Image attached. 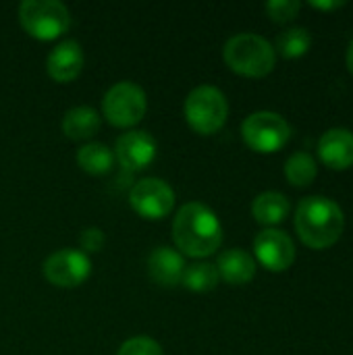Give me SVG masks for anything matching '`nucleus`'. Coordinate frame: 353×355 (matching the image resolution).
Wrapping results in <instances>:
<instances>
[{"mask_svg": "<svg viewBox=\"0 0 353 355\" xmlns=\"http://www.w3.org/2000/svg\"><path fill=\"white\" fill-rule=\"evenodd\" d=\"M312 46V35L306 27H289L277 37V50L285 58H300Z\"/></svg>", "mask_w": 353, "mask_h": 355, "instance_id": "obj_21", "label": "nucleus"}, {"mask_svg": "<svg viewBox=\"0 0 353 355\" xmlns=\"http://www.w3.org/2000/svg\"><path fill=\"white\" fill-rule=\"evenodd\" d=\"M100 129V114L89 106H75L64 112L62 131L69 139H89Z\"/></svg>", "mask_w": 353, "mask_h": 355, "instance_id": "obj_17", "label": "nucleus"}, {"mask_svg": "<svg viewBox=\"0 0 353 355\" xmlns=\"http://www.w3.org/2000/svg\"><path fill=\"white\" fill-rule=\"evenodd\" d=\"M129 204L139 216H144L148 220H160L173 210L175 191L166 181L158 179V177H148V179L137 181L131 187Z\"/></svg>", "mask_w": 353, "mask_h": 355, "instance_id": "obj_8", "label": "nucleus"}, {"mask_svg": "<svg viewBox=\"0 0 353 355\" xmlns=\"http://www.w3.org/2000/svg\"><path fill=\"white\" fill-rule=\"evenodd\" d=\"M320 160L333 171H345L353 166V133L350 129H329L318 141Z\"/></svg>", "mask_w": 353, "mask_h": 355, "instance_id": "obj_13", "label": "nucleus"}, {"mask_svg": "<svg viewBox=\"0 0 353 355\" xmlns=\"http://www.w3.org/2000/svg\"><path fill=\"white\" fill-rule=\"evenodd\" d=\"M347 69L353 75V40L350 42V48H347Z\"/></svg>", "mask_w": 353, "mask_h": 355, "instance_id": "obj_26", "label": "nucleus"}, {"mask_svg": "<svg viewBox=\"0 0 353 355\" xmlns=\"http://www.w3.org/2000/svg\"><path fill=\"white\" fill-rule=\"evenodd\" d=\"M79 166L89 175H106L114 164V152L104 144H85L77 152Z\"/></svg>", "mask_w": 353, "mask_h": 355, "instance_id": "obj_18", "label": "nucleus"}, {"mask_svg": "<svg viewBox=\"0 0 353 355\" xmlns=\"http://www.w3.org/2000/svg\"><path fill=\"white\" fill-rule=\"evenodd\" d=\"M316 175H318V166H316L314 158L306 152H295L285 162V177L295 187L310 185L316 179Z\"/></svg>", "mask_w": 353, "mask_h": 355, "instance_id": "obj_20", "label": "nucleus"}, {"mask_svg": "<svg viewBox=\"0 0 353 355\" xmlns=\"http://www.w3.org/2000/svg\"><path fill=\"white\" fill-rule=\"evenodd\" d=\"M241 135L254 152L273 154L279 152L289 141L291 127L281 114L270 110H260V112H252L243 121Z\"/></svg>", "mask_w": 353, "mask_h": 355, "instance_id": "obj_6", "label": "nucleus"}, {"mask_svg": "<svg viewBox=\"0 0 353 355\" xmlns=\"http://www.w3.org/2000/svg\"><path fill=\"white\" fill-rule=\"evenodd\" d=\"M216 270L229 285H246L256 277V260L246 250H227L218 256Z\"/></svg>", "mask_w": 353, "mask_h": 355, "instance_id": "obj_15", "label": "nucleus"}, {"mask_svg": "<svg viewBox=\"0 0 353 355\" xmlns=\"http://www.w3.org/2000/svg\"><path fill=\"white\" fill-rule=\"evenodd\" d=\"M19 21L31 37L48 42L69 29L71 12L58 0H25L19 6Z\"/></svg>", "mask_w": 353, "mask_h": 355, "instance_id": "obj_5", "label": "nucleus"}, {"mask_svg": "<svg viewBox=\"0 0 353 355\" xmlns=\"http://www.w3.org/2000/svg\"><path fill=\"white\" fill-rule=\"evenodd\" d=\"M146 108H148L146 92L133 81L114 83L102 100L104 116L114 127H133L144 119Z\"/></svg>", "mask_w": 353, "mask_h": 355, "instance_id": "obj_7", "label": "nucleus"}, {"mask_svg": "<svg viewBox=\"0 0 353 355\" xmlns=\"http://www.w3.org/2000/svg\"><path fill=\"white\" fill-rule=\"evenodd\" d=\"M229 102L214 85H198L185 100V119L189 127L202 135H212L227 123Z\"/></svg>", "mask_w": 353, "mask_h": 355, "instance_id": "obj_4", "label": "nucleus"}, {"mask_svg": "<svg viewBox=\"0 0 353 355\" xmlns=\"http://www.w3.org/2000/svg\"><path fill=\"white\" fill-rule=\"evenodd\" d=\"M225 62L243 77H264L275 69L277 52L273 44L258 33H237L223 48Z\"/></svg>", "mask_w": 353, "mask_h": 355, "instance_id": "obj_3", "label": "nucleus"}, {"mask_svg": "<svg viewBox=\"0 0 353 355\" xmlns=\"http://www.w3.org/2000/svg\"><path fill=\"white\" fill-rule=\"evenodd\" d=\"M310 6H314V8H318V10H337V8H341V6H345V2L343 0H335V2H320V0H314V2H310Z\"/></svg>", "mask_w": 353, "mask_h": 355, "instance_id": "obj_25", "label": "nucleus"}, {"mask_svg": "<svg viewBox=\"0 0 353 355\" xmlns=\"http://www.w3.org/2000/svg\"><path fill=\"white\" fill-rule=\"evenodd\" d=\"M289 210H291V204H289L287 196H283L279 191H264L252 204L254 218L266 227L281 225L289 216Z\"/></svg>", "mask_w": 353, "mask_h": 355, "instance_id": "obj_16", "label": "nucleus"}, {"mask_svg": "<svg viewBox=\"0 0 353 355\" xmlns=\"http://www.w3.org/2000/svg\"><path fill=\"white\" fill-rule=\"evenodd\" d=\"M177 248L189 258L212 256L223 243V227L218 216L202 202L185 204L173 223Z\"/></svg>", "mask_w": 353, "mask_h": 355, "instance_id": "obj_1", "label": "nucleus"}, {"mask_svg": "<svg viewBox=\"0 0 353 355\" xmlns=\"http://www.w3.org/2000/svg\"><path fill=\"white\" fill-rule=\"evenodd\" d=\"M218 279L221 277H218L216 264L193 262V264L185 266L181 283H183V287H187L193 293H206V291H212L218 285Z\"/></svg>", "mask_w": 353, "mask_h": 355, "instance_id": "obj_19", "label": "nucleus"}, {"mask_svg": "<svg viewBox=\"0 0 353 355\" xmlns=\"http://www.w3.org/2000/svg\"><path fill=\"white\" fill-rule=\"evenodd\" d=\"M114 154L127 171H144L156 158V139L146 131H127L117 139Z\"/></svg>", "mask_w": 353, "mask_h": 355, "instance_id": "obj_11", "label": "nucleus"}, {"mask_svg": "<svg viewBox=\"0 0 353 355\" xmlns=\"http://www.w3.org/2000/svg\"><path fill=\"white\" fill-rule=\"evenodd\" d=\"M295 229L304 245L327 250L335 245L345 231V214L337 202L322 196H310L295 210Z\"/></svg>", "mask_w": 353, "mask_h": 355, "instance_id": "obj_2", "label": "nucleus"}, {"mask_svg": "<svg viewBox=\"0 0 353 355\" xmlns=\"http://www.w3.org/2000/svg\"><path fill=\"white\" fill-rule=\"evenodd\" d=\"M185 262L183 256L166 245L156 248L150 256H148V272L154 279V283L162 285V287H175L181 283L183 270H185Z\"/></svg>", "mask_w": 353, "mask_h": 355, "instance_id": "obj_14", "label": "nucleus"}, {"mask_svg": "<svg viewBox=\"0 0 353 355\" xmlns=\"http://www.w3.org/2000/svg\"><path fill=\"white\" fill-rule=\"evenodd\" d=\"M92 272L89 256L81 250H58L50 254L44 262V277L56 287H77L87 281Z\"/></svg>", "mask_w": 353, "mask_h": 355, "instance_id": "obj_9", "label": "nucleus"}, {"mask_svg": "<svg viewBox=\"0 0 353 355\" xmlns=\"http://www.w3.org/2000/svg\"><path fill=\"white\" fill-rule=\"evenodd\" d=\"M117 355H164L162 347L150 337H133L125 341Z\"/></svg>", "mask_w": 353, "mask_h": 355, "instance_id": "obj_23", "label": "nucleus"}, {"mask_svg": "<svg viewBox=\"0 0 353 355\" xmlns=\"http://www.w3.org/2000/svg\"><path fill=\"white\" fill-rule=\"evenodd\" d=\"M104 231L98 229V227H89V229H83L81 235H79V245H81V252L87 254V252H100L102 245H104Z\"/></svg>", "mask_w": 353, "mask_h": 355, "instance_id": "obj_24", "label": "nucleus"}, {"mask_svg": "<svg viewBox=\"0 0 353 355\" xmlns=\"http://www.w3.org/2000/svg\"><path fill=\"white\" fill-rule=\"evenodd\" d=\"M302 2L298 0H270L266 4V12L275 23H289L300 15Z\"/></svg>", "mask_w": 353, "mask_h": 355, "instance_id": "obj_22", "label": "nucleus"}, {"mask_svg": "<svg viewBox=\"0 0 353 355\" xmlns=\"http://www.w3.org/2000/svg\"><path fill=\"white\" fill-rule=\"evenodd\" d=\"M83 50L79 42L75 40H64L60 42L46 58V71L48 75L58 81V83H69L79 77L83 69Z\"/></svg>", "mask_w": 353, "mask_h": 355, "instance_id": "obj_12", "label": "nucleus"}, {"mask_svg": "<svg viewBox=\"0 0 353 355\" xmlns=\"http://www.w3.org/2000/svg\"><path fill=\"white\" fill-rule=\"evenodd\" d=\"M254 254L270 272H283L295 262V245L291 237L279 229L260 231L254 239Z\"/></svg>", "mask_w": 353, "mask_h": 355, "instance_id": "obj_10", "label": "nucleus"}]
</instances>
